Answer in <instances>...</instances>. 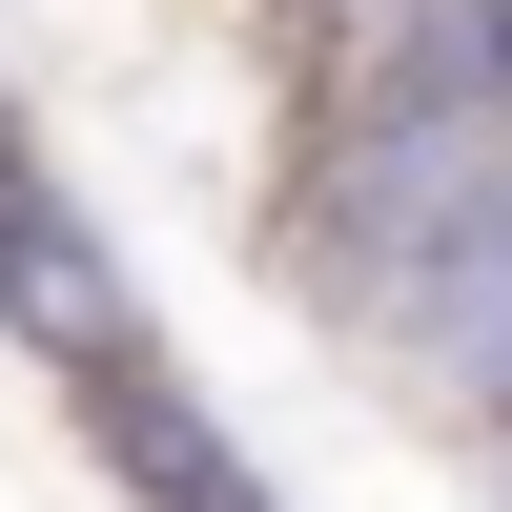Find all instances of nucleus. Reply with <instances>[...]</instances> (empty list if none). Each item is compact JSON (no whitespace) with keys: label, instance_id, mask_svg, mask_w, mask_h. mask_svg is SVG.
Returning <instances> with one entry per match:
<instances>
[{"label":"nucleus","instance_id":"obj_1","mask_svg":"<svg viewBox=\"0 0 512 512\" xmlns=\"http://www.w3.org/2000/svg\"><path fill=\"white\" fill-rule=\"evenodd\" d=\"M0 349L41 369V390H82V369L144 349V287H123V226L62 185V144L0 164Z\"/></svg>","mask_w":512,"mask_h":512},{"label":"nucleus","instance_id":"obj_2","mask_svg":"<svg viewBox=\"0 0 512 512\" xmlns=\"http://www.w3.org/2000/svg\"><path fill=\"white\" fill-rule=\"evenodd\" d=\"M62 431L103 451V492H123V512H287V492H267V451L205 410V369L164 349V328H144L123 369H82V390H62Z\"/></svg>","mask_w":512,"mask_h":512},{"label":"nucleus","instance_id":"obj_3","mask_svg":"<svg viewBox=\"0 0 512 512\" xmlns=\"http://www.w3.org/2000/svg\"><path fill=\"white\" fill-rule=\"evenodd\" d=\"M369 21H410V0H246V41H267V82H308V62H349Z\"/></svg>","mask_w":512,"mask_h":512},{"label":"nucleus","instance_id":"obj_4","mask_svg":"<svg viewBox=\"0 0 512 512\" xmlns=\"http://www.w3.org/2000/svg\"><path fill=\"white\" fill-rule=\"evenodd\" d=\"M21 144H41V103H21V62H0V164H21Z\"/></svg>","mask_w":512,"mask_h":512}]
</instances>
